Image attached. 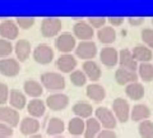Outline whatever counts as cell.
I'll return each mask as SVG.
<instances>
[{"label":"cell","mask_w":153,"mask_h":138,"mask_svg":"<svg viewBox=\"0 0 153 138\" xmlns=\"http://www.w3.org/2000/svg\"><path fill=\"white\" fill-rule=\"evenodd\" d=\"M97 37L102 44H112L116 39V31L111 26H105L101 30H98Z\"/></svg>","instance_id":"29"},{"label":"cell","mask_w":153,"mask_h":138,"mask_svg":"<svg viewBox=\"0 0 153 138\" xmlns=\"http://www.w3.org/2000/svg\"><path fill=\"white\" fill-rule=\"evenodd\" d=\"M138 73H139V77L143 81L149 82V81L153 79V64L142 63L140 65H138Z\"/></svg>","instance_id":"32"},{"label":"cell","mask_w":153,"mask_h":138,"mask_svg":"<svg viewBox=\"0 0 153 138\" xmlns=\"http://www.w3.org/2000/svg\"><path fill=\"white\" fill-rule=\"evenodd\" d=\"M17 25L18 27L23 28V30H28L35 25V18H28V17H22V18H17Z\"/></svg>","instance_id":"37"},{"label":"cell","mask_w":153,"mask_h":138,"mask_svg":"<svg viewBox=\"0 0 153 138\" xmlns=\"http://www.w3.org/2000/svg\"><path fill=\"white\" fill-rule=\"evenodd\" d=\"M19 35V27L14 21L10 19H5L0 23V36L4 40H14L17 39Z\"/></svg>","instance_id":"10"},{"label":"cell","mask_w":153,"mask_h":138,"mask_svg":"<svg viewBox=\"0 0 153 138\" xmlns=\"http://www.w3.org/2000/svg\"><path fill=\"white\" fill-rule=\"evenodd\" d=\"M33 59L38 64H49L54 59V50L47 44L37 45L35 47V50H33Z\"/></svg>","instance_id":"5"},{"label":"cell","mask_w":153,"mask_h":138,"mask_svg":"<svg viewBox=\"0 0 153 138\" xmlns=\"http://www.w3.org/2000/svg\"><path fill=\"white\" fill-rule=\"evenodd\" d=\"M30 138H44V137L40 136V134H35V136H31Z\"/></svg>","instance_id":"44"},{"label":"cell","mask_w":153,"mask_h":138,"mask_svg":"<svg viewBox=\"0 0 153 138\" xmlns=\"http://www.w3.org/2000/svg\"><path fill=\"white\" fill-rule=\"evenodd\" d=\"M21 72V64L17 59L7 58L0 60V73L5 77H16Z\"/></svg>","instance_id":"9"},{"label":"cell","mask_w":153,"mask_h":138,"mask_svg":"<svg viewBox=\"0 0 153 138\" xmlns=\"http://www.w3.org/2000/svg\"><path fill=\"white\" fill-rule=\"evenodd\" d=\"M85 93H87V96L91 100H93L96 102L102 101V100H105V97H106V91H105V88L98 83H92V84L87 86Z\"/></svg>","instance_id":"23"},{"label":"cell","mask_w":153,"mask_h":138,"mask_svg":"<svg viewBox=\"0 0 153 138\" xmlns=\"http://www.w3.org/2000/svg\"><path fill=\"white\" fill-rule=\"evenodd\" d=\"M83 73L91 81H98L101 78V68L93 60H87L83 63Z\"/></svg>","instance_id":"19"},{"label":"cell","mask_w":153,"mask_h":138,"mask_svg":"<svg viewBox=\"0 0 153 138\" xmlns=\"http://www.w3.org/2000/svg\"><path fill=\"white\" fill-rule=\"evenodd\" d=\"M144 22V18H129V23L131 26H140Z\"/></svg>","instance_id":"43"},{"label":"cell","mask_w":153,"mask_h":138,"mask_svg":"<svg viewBox=\"0 0 153 138\" xmlns=\"http://www.w3.org/2000/svg\"><path fill=\"white\" fill-rule=\"evenodd\" d=\"M108 22L111 23V26L114 27H117V26H120V25H123L124 23V18H119V17H115V18H110L108 19Z\"/></svg>","instance_id":"42"},{"label":"cell","mask_w":153,"mask_h":138,"mask_svg":"<svg viewBox=\"0 0 153 138\" xmlns=\"http://www.w3.org/2000/svg\"><path fill=\"white\" fill-rule=\"evenodd\" d=\"M84 127H85V122L80 118H73L70 119L69 124H68V131L70 134L74 136H80L82 133H84Z\"/></svg>","instance_id":"31"},{"label":"cell","mask_w":153,"mask_h":138,"mask_svg":"<svg viewBox=\"0 0 153 138\" xmlns=\"http://www.w3.org/2000/svg\"><path fill=\"white\" fill-rule=\"evenodd\" d=\"M64 122L60 118H51L47 123V133L50 136H59L64 132Z\"/></svg>","instance_id":"30"},{"label":"cell","mask_w":153,"mask_h":138,"mask_svg":"<svg viewBox=\"0 0 153 138\" xmlns=\"http://www.w3.org/2000/svg\"><path fill=\"white\" fill-rule=\"evenodd\" d=\"M152 23H153V19H152Z\"/></svg>","instance_id":"46"},{"label":"cell","mask_w":153,"mask_h":138,"mask_svg":"<svg viewBox=\"0 0 153 138\" xmlns=\"http://www.w3.org/2000/svg\"><path fill=\"white\" fill-rule=\"evenodd\" d=\"M26 96L25 93H22L18 90H12L10 93H9V102H10V106L13 109H17V110H21L26 106Z\"/></svg>","instance_id":"27"},{"label":"cell","mask_w":153,"mask_h":138,"mask_svg":"<svg viewBox=\"0 0 153 138\" xmlns=\"http://www.w3.org/2000/svg\"><path fill=\"white\" fill-rule=\"evenodd\" d=\"M23 90H25L26 95L31 97H40L42 93H44V87H42V84L40 82H37L35 79H28L23 84Z\"/></svg>","instance_id":"22"},{"label":"cell","mask_w":153,"mask_h":138,"mask_svg":"<svg viewBox=\"0 0 153 138\" xmlns=\"http://www.w3.org/2000/svg\"><path fill=\"white\" fill-rule=\"evenodd\" d=\"M9 101V88L5 83L0 82V105H4Z\"/></svg>","instance_id":"38"},{"label":"cell","mask_w":153,"mask_h":138,"mask_svg":"<svg viewBox=\"0 0 153 138\" xmlns=\"http://www.w3.org/2000/svg\"><path fill=\"white\" fill-rule=\"evenodd\" d=\"M105 23H106L105 18H89L88 19V25L92 28H98V30L105 27Z\"/></svg>","instance_id":"40"},{"label":"cell","mask_w":153,"mask_h":138,"mask_svg":"<svg viewBox=\"0 0 153 138\" xmlns=\"http://www.w3.org/2000/svg\"><path fill=\"white\" fill-rule=\"evenodd\" d=\"M73 113L76 115V118H80V119H89L91 115L93 113V109L92 105L85 101H80V102H76L75 105L73 106Z\"/></svg>","instance_id":"26"},{"label":"cell","mask_w":153,"mask_h":138,"mask_svg":"<svg viewBox=\"0 0 153 138\" xmlns=\"http://www.w3.org/2000/svg\"><path fill=\"white\" fill-rule=\"evenodd\" d=\"M74 36L76 39H80L82 41H89L93 37V28L88 25V22L79 21L74 25Z\"/></svg>","instance_id":"12"},{"label":"cell","mask_w":153,"mask_h":138,"mask_svg":"<svg viewBox=\"0 0 153 138\" xmlns=\"http://www.w3.org/2000/svg\"><path fill=\"white\" fill-rule=\"evenodd\" d=\"M55 45L59 51H61V53H64V54H69L71 50L75 49L76 41H75V37L71 35V33L65 32L56 37Z\"/></svg>","instance_id":"6"},{"label":"cell","mask_w":153,"mask_h":138,"mask_svg":"<svg viewBox=\"0 0 153 138\" xmlns=\"http://www.w3.org/2000/svg\"><path fill=\"white\" fill-rule=\"evenodd\" d=\"M101 132V124L96 118H89L85 120L84 127V138H94Z\"/></svg>","instance_id":"25"},{"label":"cell","mask_w":153,"mask_h":138,"mask_svg":"<svg viewBox=\"0 0 153 138\" xmlns=\"http://www.w3.org/2000/svg\"><path fill=\"white\" fill-rule=\"evenodd\" d=\"M40 131V122L36 118L27 116L21 123V132L26 136H35Z\"/></svg>","instance_id":"17"},{"label":"cell","mask_w":153,"mask_h":138,"mask_svg":"<svg viewBox=\"0 0 153 138\" xmlns=\"http://www.w3.org/2000/svg\"><path fill=\"white\" fill-rule=\"evenodd\" d=\"M0 123L9 127H17L19 124V113L10 106H0Z\"/></svg>","instance_id":"8"},{"label":"cell","mask_w":153,"mask_h":138,"mask_svg":"<svg viewBox=\"0 0 153 138\" xmlns=\"http://www.w3.org/2000/svg\"><path fill=\"white\" fill-rule=\"evenodd\" d=\"M13 134V128L4 123H0V138H10Z\"/></svg>","instance_id":"39"},{"label":"cell","mask_w":153,"mask_h":138,"mask_svg":"<svg viewBox=\"0 0 153 138\" xmlns=\"http://www.w3.org/2000/svg\"><path fill=\"white\" fill-rule=\"evenodd\" d=\"M115 79L119 84H130L137 82L138 79V74L135 72H131V70H128V69H124L120 68L115 72Z\"/></svg>","instance_id":"18"},{"label":"cell","mask_w":153,"mask_h":138,"mask_svg":"<svg viewBox=\"0 0 153 138\" xmlns=\"http://www.w3.org/2000/svg\"><path fill=\"white\" fill-rule=\"evenodd\" d=\"M46 110V104L42 101V100H31L27 105V111L30 113V115L32 118H38V116H42L45 114Z\"/></svg>","instance_id":"24"},{"label":"cell","mask_w":153,"mask_h":138,"mask_svg":"<svg viewBox=\"0 0 153 138\" xmlns=\"http://www.w3.org/2000/svg\"><path fill=\"white\" fill-rule=\"evenodd\" d=\"M131 54H133L137 63L138 61H140V63H149V61L152 60V58H153L152 50L148 49L147 46H143V45H137L133 49Z\"/></svg>","instance_id":"20"},{"label":"cell","mask_w":153,"mask_h":138,"mask_svg":"<svg viewBox=\"0 0 153 138\" xmlns=\"http://www.w3.org/2000/svg\"><path fill=\"white\" fill-rule=\"evenodd\" d=\"M112 113L116 118V120L126 123L129 120V116H130V105L125 98L117 97L112 102Z\"/></svg>","instance_id":"2"},{"label":"cell","mask_w":153,"mask_h":138,"mask_svg":"<svg viewBox=\"0 0 153 138\" xmlns=\"http://www.w3.org/2000/svg\"><path fill=\"white\" fill-rule=\"evenodd\" d=\"M14 51H16L18 61H26L31 55V44L30 41L26 39H21L16 42L14 46Z\"/></svg>","instance_id":"16"},{"label":"cell","mask_w":153,"mask_h":138,"mask_svg":"<svg viewBox=\"0 0 153 138\" xmlns=\"http://www.w3.org/2000/svg\"><path fill=\"white\" fill-rule=\"evenodd\" d=\"M142 40L147 45L148 49H153V30L152 28H144L142 31Z\"/></svg>","instance_id":"36"},{"label":"cell","mask_w":153,"mask_h":138,"mask_svg":"<svg viewBox=\"0 0 153 138\" xmlns=\"http://www.w3.org/2000/svg\"><path fill=\"white\" fill-rule=\"evenodd\" d=\"M125 93H126V96L131 100H140L144 96V87H143V84L139 82H134V83H130L126 86Z\"/></svg>","instance_id":"28"},{"label":"cell","mask_w":153,"mask_h":138,"mask_svg":"<svg viewBox=\"0 0 153 138\" xmlns=\"http://www.w3.org/2000/svg\"><path fill=\"white\" fill-rule=\"evenodd\" d=\"M100 59L106 66H115L119 63V53L114 47H103L100 53Z\"/></svg>","instance_id":"15"},{"label":"cell","mask_w":153,"mask_h":138,"mask_svg":"<svg viewBox=\"0 0 153 138\" xmlns=\"http://www.w3.org/2000/svg\"><path fill=\"white\" fill-rule=\"evenodd\" d=\"M75 54L78 58L87 60H92L97 54V45L93 41H80L75 46Z\"/></svg>","instance_id":"4"},{"label":"cell","mask_w":153,"mask_h":138,"mask_svg":"<svg viewBox=\"0 0 153 138\" xmlns=\"http://www.w3.org/2000/svg\"><path fill=\"white\" fill-rule=\"evenodd\" d=\"M13 51V45L10 41L0 39V58H7L12 54Z\"/></svg>","instance_id":"35"},{"label":"cell","mask_w":153,"mask_h":138,"mask_svg":"<svg viewBox=\"0 0 153 138\" xmlns=\"http://www.w3.org/2000/svg\"><path fill=\"white\" fill-rule=\"evenodd\" d=\"M97 138H117V136L111 129H103L97 134Z\"/></svg>","instance_id":"41"},{"label":"cell","mask_w":153,"mask_h":138,"mask_svg":"<svg viewBox=\"0 0 153 138\" xmlns=\"http://www.w3.org/2000/svg\"><path fill=\"white\" fill-rule=\"evenodd\" d=\"M63 23L59 18H45L41 23V33L45 37H54L61 31Z\"/></svg>","instance_id":"7"},{"label":"cell","mask_w":153,"mask_h":138,"mask_svg":"<svg viewBox=\"0 0 153 138\" xmlns=\"http://www.w3.org/2000/svg\"><path fill=\"white\" fill-rule=\"evenodd\" d=\"M70 81L76 87H82L87 82V77H85V74L82 70H74V72L70 73Z\"/></svg>","instance_id":"34"},{"label":"cell","mask_w":153,"mask_h":138,"mask_svg":"<svg viewBox=\"0 0 153 138\" xmlns=\"http://www.w3.org/2000/svg\"><path fill=\"white\" fill-rule=\"evenodd\" d=\"M56 66L63 73H71L76 68V59L70 54H64L56 60Z\"/></svg>","instance_id":"14"},{"label":"cell","mask_w":153,"mask_h":138,"mask_svg":"<svg viewBox=\"0 0 153 138\" xmlns=\"http://www.w3.org/2000/svg\"><path fill=\"white\" fill-rule=\"evenodd\" d=\"M68 105H69V97L60 92L52 93L46 98V106H49L51 110H55V111L63 110Z\"/></svg>","instance_id":"11"},{"label":"cell","mask_w":153,"mask_h":138,"mask_svg":"<svg viewBox=\"0 0 153 138\" xmlns=\"http://www.w3.org/2000/svg\"><path fill=\"white\" fill-rule=\"evenodd\" d=\"M119 63H120L121 68H124V69L131 70V72L138 70V63L135 61L131 51L129 49H123L120 53H119Z\"/></svg>","instance_id":"13"},{"label":"cell","mask_w":153,"mask_h":138,"mask_svg":"<svg viewBox=\"0 0 153 138\" xmlns=\"http://www.w3.org/2000/svg\"><path fill=\"white\" fill-rule=\"evenodd\" d=\"M56 138H61V137H56Z\"/></svg>","instance_id":"45"},{"label":"cell","mask_w":153,"mask_h":138,"mask_svg":"<svg viewBox=\"0 0 153 138\" xmlns=\"http://www.w3.org/2000/svg\"><path fill=\"white\" fill-rule=\"evenodd\" d=\"M130 116L134 122H143L148 120V118L151 116V109L144 104H138L130 110Z\"/></svg>","instance_id":"21"},{"label":"cell","mask_w":153,"mask_h":138,"mask_svg":"<svg viewBox=\"0 0 153 138\" xmlns=\"http://www.w3.org/2000/svg\"><path fill=\"white\" fill-rule=\"evenodd\" d=\"M138 131H139V136L142 138H153V122L151 120L140 122Z\"/></svg>","instance_id":"33"},{"label":"cell","mask_w":153,"mask_h":138,"mask_svg":"<svg viewBox=\"0 0 153 138\" xmlns=\"http://www.w3.org/2000/svg\"><path fill=\"white\" fill-rule=\"evenodd\" d=\"M42 86L49 91H60L65 87V78L60 73L55 72H46L41 75Z\"/></svg>","instance_id":"1"},{"label":"cell","mask_w":153,"mask_h":138,"mask_svg":"<svg viewBox=\"0 0 153 138\" xmlns=\"http://www.w3.org/2000/svg\"><path fill=\"white\" fill-rule=\"evenodd\" d=\"M96 119L100 122L101 127L105 129H114L116 127V118H115L114 113L107 107H97L96 109Z\"/></svg>","instance_id":"3"}]
</instances>
